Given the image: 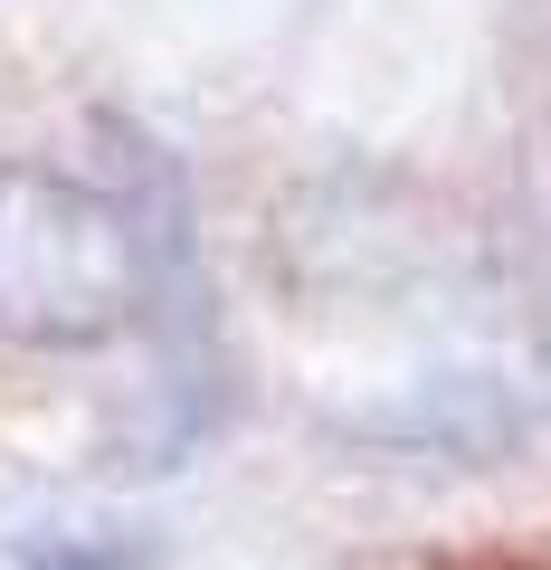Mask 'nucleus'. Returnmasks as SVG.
Here are the masks:
<instances>
[{"instance_id":"nucleus-1","label":"nucleus","mask_w":551,"mask_h":570,"mask_svg":"<svg viewBox=\"0 0 551 570\" xmlns=\"http://www.w3.org/2000/svg\"><path fill=\"white\" fill-rule=\"evenodd\" d=\"M124 285H134V238L115 228V209L39 171L0 181V324L96 333L115 324Z\"/></svg>"}]
</instances>
